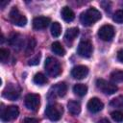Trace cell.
Listing matches in <instances>:
<instances>
[{
    "label": "cell",
    "mask_w": 123,
    "mask_h": 123,
    "mask_svg": "<svg viewBox=\"0 0 123 123\" xmlns=\"http://www.w3.org/2000/svg\"><path fill=\"white\" fill-rule=\"evenodd\" d=\"M117 59H118L119 62H123V49H121L117 52Z\"/></svg>",
    "instance_id": "31"
},
{
    "label": "cell",
    "mask_w": 123,
    "mask_h": 123,
    "mask_svg": "<svg viewBox=\"0 0 123 123\" xmlns=\"http://www.w3.org/2000/svg\"><path fill=\"white\" fill-rule=\"evenodd\" d=\"M24 102H25V106L28 110L36 111L39 107L40 96L37 93H29L25 96Z\"/></svg>",
    "instance_id": "8"
},
{
    "label": "cell",
    "mask_w": 123,
    "mask_h": 123,
    "mask_svg": "<svg viewBox=\"0 0 123 123\" xmlns=\"http://www.w3.org/2000/svg\"><path fill=\"white\" fill-rule=\"evenodd\" d=\"M61 14H62V17L64 21L66 22H71L74 18H75V13L74 12L67 6H64L62 11H61Z\"/></svg>",
    "instance_id": "14"
},
{
    "label": "cell",
    "mask_w": 123,
    "mask_h": 123,
    "mask_svg": "<svg viewBox=\"0 0 123 123\" xmlns=\"http://www.w3.org/2000/svg\"><path fill=\"white\" fill-rule=\"evenodd\" d=\"M88 74V67L86 65H77L74 66L71 70V75L77 80H82L86 78Z\"/></svg>",
    "instance_id": "11"
},
{
    "label": "cell",
    "mask_w": 123,
    "mask_h": 123,
    "mask_svg": "<svg viewBox=\"0 0 123 123\" xmlns=\"http://www.w3.org/2000/svg\"><path fill=\"white\" fill-rule=\"evenodd\" d=\"M111 118L116 122H123V112L120 111H114L111 113Z\"/></svg>",
    "instance_id": "25"
},
{
    "label": "cell",
    "mask_w": 123,
    "mask_h": 123,
    "mask_svg": "<svg viewBox=\"0 0 123 123\" xmlns=\"http://www.w3.org/2000/svg\"><path fill=\"white\" fill-rule=\"evenodd\" d=\"M45 114L46 116L51 120V121H58L62 114V107L57 104H52L46 107L45 110Z\"/></svg>",
    "instance_id": "5"
},
{
    "label": "cell",
    "mask_w": 123,
    "mask_h": 123,
    "mask_svg": "<svg viewBox=\"0 0 123 123\" xmlns=\"http://www.w3.org/2000/svg\"><path fill=\"white\" fill-rule=\"evenodd\" d=\"M50 23V18L46 16H37L33 20V27L36 30L45 29Z\"/></svg>",
    "instance_id": "12"
},
{
    "label": "cell",
    "mask_w": 123,
    "mask_h": 123,
    "mask_svg": "<svg viewBox=\"0 0 123 123\" xmlns=\"http://www.w3.org/2000/svg\"><path fill=\"white\" fill-rule=\"evenodd\" d=\"M9 17H10V20L11 22L15 25V26H18V27H23L26 25L27 23V18L24 14H22L19 10L16 8V7H13L11 12H10V14H9Z\"/></svg>",
    "instance_id": "3"
},
{
    "label": "cell",
    "mask_w": 123,
    "mask_h": 123,
    "mask_svg": "<svg viewBox=\"0 0 123 123\" xmlns=\"http://www.w3.org/2000/svg\"><path fill=\"white\" fill-rule=\"evenodd\" d=\"M113 21H115L116 23H123V10H118L114 12L113 17H112Z\"/></svg>",
    "instance_id": "26"
},
{
    "label": "cell",
    "mask_w": 123,
    "mask_h": 123,
    "mask_svg": "<svg viewBox=\"0 0 123 123\" xmlns=\"http://www.w3.org/2000/svg\"><path fill=\"white\" fill-rule=\"evenodd\" d=\"M101 17H102L101 12L97 9L89 8L86 12L81 13L80 20H81L83 25H85V26H91L92 24H94L95 22L100 20Z\"/></svg>",
    "instance_id": "1"
},
{
    "label": "cell",
    "mask_w": 123,
    "mask_h": 123,
    "mask_svg": "<svg viewBox=\"0 0 123 123\" xmlns=\"http://www.w3.org/2000/svg\"><path fill=\"white\" fill-rule=\"evenodd\" d=\"M51 49H52V51H53L56 55H58V56H64V54H65L64 48L62 47V45L59 41L53 42L52 45H51Z\"/></svg>",
    "instance_id": "19"
},
{
    "label": "cell",
    "mask_w": 123,
    "mask_h": 123,
    "mask_svg": "<svg viewBox=\"0 0 123 123\" xmlns=\"http://www.w3.org/2000/svg\"><path fill=\"white\" fill-rule=\"evenodd\" d=\"M110 105L113 108H119V109H123V95H120L114 99H112L110 102Z\"/></svg>",
    "instance_id": "24"
},
{
    "label": "cell",
    "mask_w": 123,
    "mask_h": 123,
    "mask_svg": "<svg viewBox=\"0 0 123 123\" xmlns=\"http://www.w3.org/2000/svg\"><path fill=\"white\" fill-rule=\"evenodd\" d=\"M103 107H104L103 102L100 99L96 98V97L91 98L87 102V109H88V111H91V112H94V113L95 112H99L100 111H102Z\"/></svg>",
    "instance_id": "13"
},
{
    "label": "cell",
    "mask_w": 123,
    "mask_h": 123,
    "mask_svg": "<svg viewBox=\"0 0 123 123\" xmlns=\"http://www.w3.org/2000/svg\"><path fill=\"white\" fill-rule=\"evenodd\" d=\"M67 109L72 115H78L81 112V104L78 101L70 100L67 103Z\"/></svg>",
    "instance_id": "16"
},
{
    "label": "cell",
    "mask_w": 123,
    "mask_h": 123,
    "mask_svg": "<svg viewBox=\"0 0 123 123\" xmlns=\"http://www.w3.org/2000/svg\"><path fill=\"white\" fill-rule=\"evenodd\" d=\"M53 89H54V93L57 94L58 96L60 97H63L65 94H66V91H67V86L65 83L62 82V83H59L57 85H55L53 86Z\"/></svg>",
    "instance_id": "17"
},
{
    "label": "cell",
    "mask_w": 123,
    "mask_h": 123,
    "mask_svg": "<svg viewBox=\"0 0 123 123\" xmlns=\"http://www.w3.org/2000/svg\"><path fill=\"white\" fill-rule=\"evenodd\" d=\"M19 114V110L17 106H9L1 112V120L3 122H9L14 120Z\"/></svg>",
    "instance_id": "7"
},
{
    "label": "cell",
    "mask_w": 123,
    "mask_h": 123,
    "mask_svg": "<svg viewBox=\"0 0 123 123\" xmlns=\"http://www.w3.org/2000/svg\"><path fill=\"white\" fill-rule=\"evenodd\" d=\"M93 46L89 40H82L78 44L77 54L83 58H89L92 54Z\"/></svg>",
    "instance_id": "9"
},
{
    "label": "cell",
    "mask_w": 123,
    "mask_h": 123,
    "mask_svg": "<svg viewBox=\"0 0 123 123\" xmlns=\"http://www.w3.org/2000/svg\"><path fill=\"white\" fill-rule=\"evenodd\" d=\"M20 92H21V88H20V86L18 85H16V84H9L4 88V90L2 92V95H3V97H5V98H7L9 100L14 101L19 97Z\"/></svg>",
    "instance_id": "4"
},
{
    "label": "cell",
    "mask_w": 123,
    "mask_h": 123,
    "mask_svg": "<svg viewBox=\"0 0 123 123\" xmlns=\"http://www.w3.org/2000/svg\"><path fill=\"white\" fill-rule=\"evenodd\" d=\"M97 123H111L107 118H103V119H101V120H99Z\"/></svg>",
    "instance_id": "32"
},
{
    "label": "cell",
    "mask_w": 123,
    "mask_h": 123,
    "mask_svg": "<svg viewBox=\"0 0 123 123\" xmlns=\"http://www.w3.org/2000/svg\"><path fill=\"white\" fill-rule=\"evenodd\" d=\"M39 61H40V54L38 53V54H37L35 57H33L32 59L29 60L28 64H29V65H37V64L39 63Z\"/></svg>",
    "instance_id": "29"
},
{
    "label": "cell",
    "mask_w": 123,
    "mask_h": 123,
    "mask_svg": "<svg viewBox=\"0 0 123 123\" xmlns=\"http://www.w3.org/2000/svg\"><path fill=\"white\" fill-rule=\"evenodd\" d=\"M10 44L12 47H21L22 44V38L18 34H14L11 38H10Z\"/></svg>",
    "instance_id": "22"
},
{
    "label": "cell",
    "mask_w": 123,
    "mask_h": 123,
    "mask_svg": "<svg viewBox=\"0 0 123 123\" xmlns=\"http://www.w3.org/2000/svg\"><path fill=\"white\" fill-rule=\"evenodd\" d=\"M62 33V26L59 22H53L51 25V35L54 37H58Z\"/></svg>",
    "instance_id": "21"
},
{
    "label": "cell",
    "mask_w": 123,
    "mask_h": 123,
    "mask_svg": "<svg viewBox=\"0 0 123 123\" xmlns=\"http://www.w3.org/2000/svg\"><path fill=\"white\" fill-rule=\"evenodd\" d=\"M73 91L75 94H77L78 96H85L87 92V86L84 84H76L73 86Z\"/></svg>",
    "instance_id": "18"
},
{
    "label": "cell",
    "mask_w": 123,
    "mask_h": 123,
    "mask_svg": "<svg viewBox=\"0 0 123 123\" xmlns=\"http://www.w3.org/2000/svg\"><path fill=\"white\" fill-rule=\"evenodd\" d=\"M9 56H10L9 50L4 49V48H1L0 49V60H1L2 62H6L7 60H8V58H9Z\"/></svg>",
    "instance_id": "28"
},
{
    "label": "cell",
    "mask_w": 123,
    "mask_h": 123,
    "mask_svg": "<svg viewBox=\"0 0 123 123\" xmlns=\"http://www.w3.org/2000/svg\"><path fill=\"white\" fill-rule=\"evenodd\" d=\"M36 46V40L34 37H30L29 40H28V43H27V46H26V55H29L35 48Z\"/></svg>",
    "instance_id": "27"
},
{
    "label": "cell",
    "mask_w": 123,
    "mask_h": 123,
    "mask_svg": "<svg viewBox=\"0 0 123 123\" xmlns=\"http://www.w3.org/2000/svg\"><path fill=\"white\" fill-rule=\"evenodd\" d=\"M78 35H79V29L78 28H76V27L70 28L66 31V33L64 35V39L68 44H71L75 40V38L77 37Z\"/></svg>",
    "instance_id": "15"
},
{
    "label": "cell",
    "mask_w": 123,
    "mask_h": 123,
    "mask_svg": "<svg viewBox=\"0 0 123 123\" xmlns=\"http://www.w3.org/2000/svg\"><path fill=\"white\" fill-rule=\"evenodd\" d=\"M114 33H115L114 28L111 25L106 24V25H103L99 29L98 36H99V37L102 40H104V41H110L114 37Z\"/></svg>",
    "instance_id": "10"
},
{
    "label": "cell",
    "mask_w": 123,
    "mask_h": 123,
    "mask_svg": "<svg viewBox=\"0 0 123 123\" xmlns=\"http://www.w3.org/2000/svg\"><path fill=\"white\" fill-rule=\"evenodd\" d=\"M44 67H45V70H46L47 74L49 76L53 77V78L57 77L62 72L61 63L59 62L58 60H56L55 58H52V57H49L45 60Z\"/></svg>",
    "instance_id": "2"
},
{
    "label": "cell",
    "mask_w": 123,
    "mask_h": 123,
    "mask_svg": "<svg viewBox=\"0 0 123 123\" xmlns=\"http://www.w3.org/2000/svg\"><path fill=\"white\" fill-rule=\"evenodd\" d=\"M8 3H9V1H8V0H6V1H4V2H1V3H0V7H1V9H4L5 5H6V4H8Z\"/></svg>",
    "instance_id": "33"
},
{
    "label": "cell",
    "mask_w": 123,
    "mask_h": 123,
    "mask_svg": "<svg viewBox=\"0 0 123 123\" xmlns=\"http://www.w3.org/2000/svg\"><path fill=\"white\" fill-rule=\"evenodd\" d=\"M96 86L105 94L111 95L117 91V86L113 83L108 82L104 79H98L96 81Z\"/></svg>",
    "instance_id": "6"
},
{
    "label": "cell",
    "mask_w": 123,
    "mask_h": 123,
    "mask_svg": "<svg viewBox=\"0 0 123 123\" xmlns=\"http://www.w3.org/2000/svg\"><path fill=\"white\" fill-rule=\"evenodd\" d=\"M24 123H38V120H37V119H36V118L28 117V118H25Z\"/></svg>",
    "instance_id": "30"
},
{
    "label": "cell",
    "mask_w": 123,
    "mask_h": 123,
    "mask_svg": "<svg viewBox=\"0 0 123 123\" xmlns=\"http://www.w3.org/2000/svg\"><path fill=\"white\" fill-rule=\"evenodd\" d=\"M34 83L37 84V85H44L47 83V78L44 74L42 73H37L35 76H34Z\"/></svg>",
    "instance_id": "23"
},
{
    "label": "cell",
    "mask_w": 123,
    "mask_h": 123,
    "mask_svg": "<svg viewBox=\"0 0 123 123\" xmlns=\"http://www.w3.org/2000/svg\"><path fill=\"white\" fill-rule=\"evenodd\" d=\"M111 79L114 83H123V71L122 70H114L111 74Z\"/></svg>",
    "instance_id": "20"
}]
</instances>
